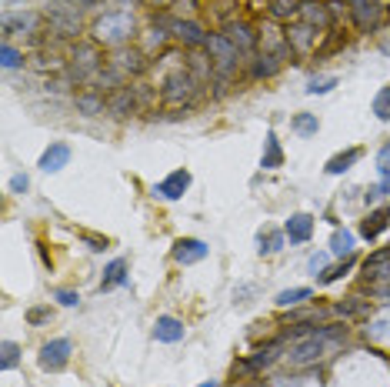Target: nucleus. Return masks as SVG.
<instances>
[{
    "label": "nucleus",
    "mask_w": 390,
    "mask_h": 387,
    "mask_svg": "<svg viewBox=\"0 0 390 387\" xmlns=\"http://www.w3.org/2000/svg\"><path fill=\"white\" fill-rule=\"evenodd\" d=\"M137 94H134V87H120V91H113L111 97H107V114L111 117H130L134 110H137Z\"/></svg>",
    "instance_id": "nucleus-16"
},
{
    "label": "nucleus",
    "mask_w": 390,
    "mask_h": 387,
    "mask_svg": "<svg viewBox=\"0 0 390 387\" xmlns=\"http://www.w3.org/2000/svg\"><path fill=\"white\" fill-rule=\"evenodd\" d=\"M337 4H344V0H337Z\"/></svg>",
    "instance_id": "nucleus-51"
},
{
    "label": "nucleus",
    "mask_w": 390,
    "mask_h": 387,
    "mask_svg": "<svg viewBox=\"0 0 390 387\" xmlns=\"http://www.w3.org/2000/svg\"><path fill=\"white\" fill-rule=\"evenodd\" d=\"M27 187H30V181H27V174H17V177L11 181V191H13V194H24Z\"/></svg>",
    "instance_id": "nucleus-44"
},
{
    "label": "nucleus",
    "mask_w": 390,
    "mask_h": 387,
    "mask_svg": "<svg viewBox=\"0 0 390 387\" xmlns=\"http://www.w3.org/2000/svg\"><path fill=\"white\" fill-rule=\"evenodd\" d=\"M184 334H187V327L177 321V317H157L153 321V337L161 341V344H177V341H184Z\"/></svg>",
    "instance_id": "nucleus-20"
},
{
    "label": "nucleus",
    "mask_w": 390,
    "mask_h": 387,
    "mask_svg": "<svg viewBox=\"0 0 390 387\" xmlns=\"http://www.w3.org/2000/svg\"><path fill=\"white\" fill-rule=\"evenodd\" d=\"M170 37H177L184 47H190V51H203L210 34H207L197 20H170Z\"/></svg>",
    "instance_id": "nucleus-10"
},
{
    "label": "nucleus",
    "mask_w": 390,
    "mask_h": 387,
    "mask_svg": "<svg viewBox=\"0 0 390 387\" xmlns=\"http://www.w3.org/2000/svg\"><path fill=\"white\" fill-rule=\"evenodd\" d=\"M374 117L377 120H390V87H380L374 97Z\"/></svg>",
    "instance_id": "nucleus-36"
},
{
    "label": "nucleus",
    "mask_w": 390,
    "mask_h": 387,
    "mask_svg": "<svg viewBox=\"0 0 390 387\" xmlns=\"http://www.w3.org/2000/svg\"><path fill=\"white\" fill-rule=\"evenodd\" d=\"M70 350H74V344L67 341V337H57V341H47L44 348H40V367L44 371H51V374H57V371H63L67 364H70Z\"/></svg>",
    "instance_id": "nucleus-8"
},
{
    "label": "nucleus",
    "mask_w": 390,
    "mask_h": 387,
    "mask_svg": "<svg viewBox=\"0 0 390 387\" xmlns=\"http://www.w3.org/2000/svg\"><path fill=\"white\" fill-rule=\"evenodd\" d=\"M280 350H284V334L274 337V341H267L264 348H257L253 350V357H251V371L257 374V371H264V367H270V364L280 357Z\"/></svg>",
    "instance_id": "nucleus-21"
},
{
    "label": "nucleus",
    "mask_w": 390,
    "mask_h": 387,
    "mask_svg": "<svg viewBox=\"0 0 390 387\" xmlns=\"http://www.w3.org/2000/svg\"><path fill=\"white\" fill-rule=\"evenodd\" d=\"M347 341V324H327V327H314L307 337H301L294 348H290V364L294 367H307V364H317L330 357L334 350Z\"/></svg>",
    "instance_id": "nucleus-1"
},
{
    "label": "nucleus",
    "mask_w": 390,
    "mask_h": 387,
    "mask_svg": "<svg viewBox=\"0 0 390 387\" xmlns=\"http://www.w3.org/2000/svg\"><path fill=\"white\" fill-rule=\"evenodd\" d=\"M284 164V151H280V141L274 130H267V141H264V157H260V167L264 170H277Z\"/></svg>",
    "instance_id": "nucleus-23"
},
{
    "label": "nucleus",
    "mask_w": 390,
    "mask_h": 387,
    "mask_svg": "<svg viewBox=\"0 0 390 387\" xmlns=\"http://www.w3.org/2000/svg\"><path fill=\"white\" fill-rule=\"evenodd\" d=\"M287 47L294 53H310L317 47V37H320V30L317 27H310V24H303V20H294V24H287Z\"/></svg>",
    "instance_id": "nucleus-11"
},
{
    "label": "nucleus",
    "mask_w": 390,
    "mask_h": 387,
    "mask_svg": "<svg viewBox=\"0 0 390 387\" xmlns=\"http://www.w3.org/2000/svg\"><path fill=\"white\" fill-rule=\"evenodd\" d=\"M234 387H237V384H234Z\"/></svg>",
    "instance_id": "nucleus-52"
},
{
    "label": "nucleus",
    "mask_w": 390,
    "mask_h": 387,
    "mask_svg": "<svg viewBox=\"0 0 390 387\" xmlns=\"http://www.w3.org/2000/svg\"><path fill=\"white\" fill-rule=\"evenodd\" d=\"M30 67H34V70H40V74H47V70H61V67H63V61L57 57V53L37 51L34 57H30Z\"/></svg>",
    "instance_id": "nucleus-31"
},
{
    "label": "nucleus",
    "mask_w": 390,
    "mask_h": 387,
    "mask_svg": "<svg viewBox=\"0 0 390 387\" xmlns=\"http://www.w3.org/2000/svg\"><path fill=\"white\" fill-rule=\"evenodd\" d=\"M357 160H360V147H351V151H344V154L330 157L327 167H324V170H327L330 177H337V174H344V170H351Z\"/></svg>",
    "instance_id": "nucleus-26"
},
{
    "label": "nucleus",
    "mask_w": 390,
    "mask_h": 387,
    "mask_svg": "<svg viewBox=\"0 0 390 387\" xmlns=\"http://www.w3.org/2000/svg\"><path fill=\"white\" fill-rule=\"evenodd\" d=\"M351 17H353V24H357V30L370 34V30L380 24L384 7H380L377 0H351Z\"/></svg>",
    "instance_id": "nucleus-12"
},
{
    "label": "nucleus",
    "mask_w": 390,
    "mask_h": 387,
    "mask_svg": "<svg viewBox=\"0 0 390 387\" xmlns=\"http://www.w3.org/2000/svg\"><path fill=\"white\" fill-rule=\"evenodd\" d=\"M20 364V348L13 344V341H4V361H0V367L4 371H13Z\"/></svg>",
    "instance_id": "nucleus-38"
},
{
    "label": "nucleus",
    "mask_w": 390,
    "mask_h": 387,
    "mask_svg": "<svg viewBox=\"0 0 390 387\" xmlns=\"http://www.w3.org/2000/svg\"><path fill=\"white\" fill-rule=\"evenodd\" d=\"M201 387H217V381H203V384Z\"/></svg>",
    "instance_id": "nucleus-48"
},
{
    "label": "nucleus",
    "mask_w": 390,
    "mask_h": 387,
    "mask_svg": "<svg viewBox=\"0 0 390 387\" xmlns=\"http://www.w3.org/2000/svg\"><path fill=\"white\" fill-rule=\"evenodd\" d=\"M107 64H111L113 70H120L124 77H137V74L147 70V53L140 51V47H117Z\"/></svg>",
    "instance_id": "nucleus-9"
},
{
    "label": "nucleus",
    "mask_w": 390,
    "mask_h": 387,
    "mask_svg": "<svg viewBox=\"0 0 390 387\" xmlns=\"http://www.w3.org/2000/svg\"><path fill=\"white\" fill-rule=\"evenodd\" d=\"M324 267H327V254H314L310 258V274H320Z\"/></svg>",
    "instance_id": "nucleus-45"
},
{
    "label": "nucleus",
    "mask_w": 390,
    "mask_h": 387,
    "mask_svg": "<svg viewBox=\"0 0 390 387\" xmlns=\"http://www.w3.org/2000/svg\"><path fill=\"white\" fill-rule=\"evenodd\" d=\"M127 4H137V0H127Z\"/></svg>",
    "instance_id": "nucleus-50"
},
{
    "label": "nucleus",
    "mask_w": 390,
    "mask_h": 387,
    "mask_svg": "<svg viewBox=\"0 0 390 387\" xmlns=\"http://www.w3.org/2000/svg\"><path fill=\"white\" fill-rule=\"evenodd\" d=\"M24 64H27L24 51H17L11 40H4V67H7V70H17V67H24Z\"/></svg>",
    "instance_id": "nucleus-35"
},
{
    "label": "nucleus",
    "mask_w": 390,
    "mask_h": 387,
    "mask_svg": "<svg viewBox=\"0 0 390 387\" xmlns=\"http://www.w3.org/2000/svg\"><path fill=\"white\" fill-rule=\"evenodd\" d=\"M167 37H170V27H153V30H147V37H144V44H140V51L147 53V57H153V53L164 51Z\"/></svg>",
    "instance_id": "nucleus-27"
},
{
    "label": "nucleus",
    "mask_w": 390,
    "mask_h": 387,
    "mask_svg": "<svg viewBox=\"0 0 390 387\" xmlns=\"http://www.w3.org/2000/svg\"><path fill=\"white\" fill-rule=\"evenodd\" d=\"M90 250H107V241H101V237H87Z\"/></svg>",
    "instance_id": "nucleus-46"
},
{
    "label": "nucleus",
    "mask_w": 390,
    "mask_h": 387,
    "mask_svg": "<svg viewBox=\"0 0 390 387\" xmlns=\"http://www.w3.org/2000/svg\"><path fill=\"white\" fill-rule=\"evenodd\" d=\"M353 264H357V258H353V254H347V260H344V264H337V267H334V271H327V274H320V284H334V281H340V277L351 271Z\"/></svg>",
    "instance_id": "nucleus-37"
},
{
    "label": "nucleus",
    "mask_w": 390,
    "mask_h": 387,
    "mask_svg": "<svg viewBox=\"0 0 390 387\" xmlns=\"http://www.w3.org/2000/svg\"><path fill=\"white\" fill-rule=\"evenodd\" d=\"M367 281H390V247H380L364 260Z\"/></svg>",
    "instance_id": "nucleus-18"
},
{
    "label": "nucleus",
    "mask_w": 390,
    "mask_h": 387,
    "mask_svg": "<svg viewBox=\"0 0 390 387\" xmlns=\"http://www.w3.org/2000/svg\"><path fill=\"white\" fill-rule=\"evenodd\" d=\"M54 297L61 300L63 307H77V300H80V297H77L74 291H57V294H54Z\"/></svg>",
    "instance_id": "nucleus-43"
},
{
    "label": "nucleus",
    "mask_w": 390,
    "mask_h": 387,
    "mask_svg": "<svg viewBox=\"0 0 390 387\" xmlns=\"http://www.w3.org/2000/svg\"><path fill=\"white\" fill-rule=\"evenodd\" d=\"M267 13H270V20H294L301 13V4L297 0H270Z\"/></svg>",
    "instance_id": "nucleus-28"
},
{
    "label": "nucleus",
    "mask_w": 390,
    "mask_h": 387,
    "mask_svg": "<svg viewBox=\"0 0 390 387\" xmlns=\"http://www.w3.org/2000/svg\"><path fill=\"white\" fill-rule=\"evenodd\" d=\"M337 87V77H314L307 84V94H327Z\"/></svg>",
    "instance_id": "nucleus-39"
},
{
    "label": "nucleus",
    "mask_w": 390,
    "mask_h": 387,
    "mask_svg": "<svg viewBox=\"0 0 390 387\" xmlns=\"http://www.w3.org/2000/svg\"><path fill=\"white\" fill-rule=\"evenodd\" d=\"M297 20L317 27V30H327V27L334 24V13H330V4H324V0H301Z\"/></svg>",
    "instance_id": "nucleus-14"
},
{
    "label": "nucleus",
    "mask_w": 390,
    "mask_h": 387,
    "mask_svg": "<svg viewBox=\"0 0 390 387\" xmlns=\"http://www.w3.org/2000/svg\"><path fill=\"white\" fill-rule=\"evenodd\" d=\"M74 107H77V114H84V117H101L107 114V97H103L101 91H80L74 97Z\"/></svg>",
    "instance_id": "nucleus-17"
},
{
    "label": "nucleus",
    "mask_w": 390,
    "mask_h": 387,
    "mask_svg": "<svg viewBox=\"0 0 390 387\" xmlns=\"http://www.w3.org/2000/svg\"><path fill=\"white\" fill-rule=\"evenodd\" d=\"M377 294H380V297H384V300H387V304H390V287H380Z\"/></svg>",
    "instance_id": "nucleus-47"
},
{
    "label": "nucleus",
    "mask_w": 390,
    "mask_h": 387,
    "mask_svg": "<svg viewBox=\"0 0 390 387\" xmlns=\"http://www.w3.org/2000/svg\"><path fill=\"white\" fill-rule=\"evenodd\" d=\"M260 254H277L280 247H284V241H287V234L274 231V227H267V231H260Z\"/></svg>",
    "instance_id": "nucleus-30"
},
{
    "label": "nucleus",
    "mask_w": 390,
    "mask_h": 387,
    "mask_svg": "<svg viewBox=\"0 0 390 387\" xmlns=\"http://www.w3.org/2000/svg\"><path fill=\"white\" fill-rule=\"evenodd\" d=\"M377 170H380V177L390 184V144L377 154Z\"/></svg>",
    "instance_id": "nucleus-41"
},
{
    "label": "nucleus",
    "mask_w": 390,
    "mask_h": 387,
    "mask_svg": "<svg viewBox=\"0 0 390 387\" xmlns=\"http://www.w3.org/2000/svg\"><path fill=\"white\" fill-rule=\"evenodd\" d=\"M303 300H310V287H290V291H280L277 294L280 307H297Z\"/></svg>",
    "instance_id": "nucleus-32"
},
{
    "label": "nucleus",
    "mask_w": 390,
    "mask_h": 387,
    "mask_svg": "<svg viewBox=\"0 0 390 387\" xmlns=\"http://www.w3.org/2000/svg\"><path fill=\"white\" fill-rule=\"evenodd\" d=\"M134 37V17L130 11H107L94 20V40L103 47H127V40Z\"/></svg>",
    "instance_id": "nucleus-3"
},
{
    "label": "nucleus",
    "mask_w": 390,
    "mask_h": 387,
    "mask_svg": "<svg viewBox=\"0 0 390 387\" xmlns=\"http://www.w3.org/2000/svg\"><path fill=\"white\" fill-rule=\"evenodd\" d=\"M280 67H284V57H274V53H260L251 61V77H274Z\"/></svg>",
    "instance_id": "nucleus-24"
},
{
    "label": "nucleus",
    "mask_w": 390,
    "mask_h": 387,
    "mask_svg": "<svg viewBox=\"0 0 390 387\" xmlns=\"http://www.w3.org/2000/svg\"><path fill=\"white\" fill-rule=\"evenodd\" d=\"M290 244H303V241H310V234H314V217L310 214H294L287 220V227H284Z\"/></svg>",
    "instance_id": "nucleus-22"
},
{
    "label": "nucleus",
    "mask_w": 390,
    "mask_h": 387,
    "mask_svg": "<svg viewBox=\"0 0 390 387\" xmlns=\"http://www.w3.org/2000/svg\"><path fill=\"white\" fill-rule=\"evenodd\" d=\"M47 27H51V34L63 40H74L80 34V13L77 7H70V0H57L51 4V11H47Z\"/></svg>",
    "instance_id": "nucleus-5"
},
{
    "label": "nucleus",
    "mask_w": 390,
    "mask_h": 387,
    "mask_svg": "<svg viewBox=\"0 0 390 387\" xmlns=\"http://www.w3.org/2000/svg\"><path fill=\"white\" fill-rule=\"evenodd\" d=\"M127 284V260L117 258L107 264V271H103V281H101V291H111V287H120Z\"/></svg>",
    "instance_id": "nucleus-25"
},
{
    "label": "nucleus",
    "mask_w": 390,
    "mask_h": 387,
    "mask_svg": "<svg viewBox=\"0 0 390 387\" xmlns=\"http://www.w3.org/2000/svg\"><path fill=\"white\" fill-rule=\"evenodd\" d=\"M384 227H390V214H387V210H374V214H370V217L360 224V234H364L367 241H374V237H377Z\"/></svg>",
    "instance_id": "nucleus-29"
},
{
    "label": "nucleus",
    "mask_w": 390,
    "mask_h": 387,
    "mask_svg": "<svg viewBox=\"0 0 390 387\" xmlns=\"http://www.w3.org/2000/svg\"><path fill=\"white\" fill-rule=\"evenodd\" d=\"M40 27H44V13L37 11H7L4 13V40L11 37H30V34H40Z\"/></svg>",
    "instance_id": "nucleus-6"
},
{
    "label": "nucleus",
    "mask_w": 390,
    "mask_h": 387,
    "mask_svg": "<svg viewBox=\"0 0 390 387\" xmlns=\"http://www.w3.org/2000/svg\"><path fill=\"white\" fill-rule=\"evenodd\" d=\"M151 4H161V7H167V4H170V0H151Z\"/></svg>",
    "instance_id": "nucleus-49"
},
{
    "label": "nucleus",
    "mask_w": 390,
    "mask_h": 387,
    "mask_svg": "<svg viewBox=\"0 0 390 387\" xmlns=\"http://www.w3.org/2000/svg\"><path fill=\"white\" fill-rule=\"evenodd\" d=\"M187 187H190V170H174V174H167L161 184H153L151 194L157 201H180Z\"/></svg>",
    "instance_id": "nucleus-13"
},
{
    "label": "nucleus",
    "mask_w": 390,
    "mask_h": 387,
    "mask_svg": "<svg viewBox=\"0 0 390 387\" xmlns=\"http://www.w3.org/2000/svg\"><path fill=\"white\" fill-rule=\"evenodd\" d=\"M290 124H294V130H297L301 137H314L317 130H320V120H317V114H297L294 120H290Z\"/></svg>",
    "instance_id": "nucleus-34"
},
{
    "label": "nucleus",
    "mask_w": 390,
    "mask_h": 387,
    "mask_svg": "<svg viewBox=\"0 0 390 387\" xmlns=\"http://www.w3.org/2000/svg\"><path fill=\"white\" fill-rule=\"evenodd\" d=\"M101 67L103 53L97 40H77L70 53H67V77H70V84H90Z\"/></svg>",
    "instance_id": "nucleus-2"
},
{
    "label": "nucleus",
    "mask_w": 390,
    "mask_h": 387,
    "mask_svg": "<svg viewBox=\"0 0 390 387\" xmlns=\"http://www.w3.org/2000/svg\"><path fill=\"white\" fill-rule=\"evenodd\" d=\"M201 80L190 74L187 67H180V70H174L170 77H164V84H161V101L164 103H174V107H190V101L201 94Z\"/></svg>",
    "instance_id": "nucleus-4"
},
{
    "label": "nucleus",
    "mask_w": 390,
    "mask_h": 387,
    "mask_svg": "<svg viewBox=\"0 0 390 387\" xmlns=\"http://www.w3.org/2000/svg\"><path fill=\"white\" fill-rule=\"evenodd\" d=\"M203 258H207V244L197 241V237H180V241L174 244V260H177V264H184V267L201 264Z\"/></svg>",
    "instance_id": "nucleus-15"
},
{
    "label": "nucleus",
    "mask_w": 390,
    "mask_h": 387,
    "mask_svg": "<svg viewBox=\"0 0 390 387\" xmlns=\"http://www.w3.org/2000/svg\"><path fill=\"white\" fill-rule=\"evenodd\" d=\"M67 160H70V147L63 141H54L44 154H40V170H47V174H57L61 167H67Z\"/></svg>",
    "instance_id": "nucleus-19"
},
{
    "label": "nucleus",
    "mask_w": 390,
    "mask_h": 387,
    "mask_svg": "<svg viewBox=\"0 0 390 387\" xmlns=\"http://www.w3.org/2000/svg\"><path fill=\"white\" fill-rule=\"evenodd\" d=\"M340 314H347V317H357V314H364L367 304H357V297H351V300H344V304H337Z\"/></svg>",
    "instance_id": "nucleus-40"
},
{
    "label": "nucleus",
    "mask_w": 390,
    "mask_h": 387,
    "mask_svg": "<svg viewBox=\"0 0 390 387\" xmlns=\"http://www.w3.org/2000/svg\"><path fill=\"white\" fill-rule=\"evenodd\" d=\"M27 321H30V324L51 321V307H30V310H27Z\"/></svg>",
    "instance_id": "nucleus-42"
},
{
    "label": "nucleus",
    "mask_w": 390,
    "mask_h": 387,
    "mask_svg": "<svg viewBox=\"0 0 390 387\" xmlns=\"http://www.w3.org/2000/svg\"><path fill=\"white\" fill-rule=\"evenodd\" d=\"M330 254H337V258L353 254V234L351 231H334V237H330Z\"/></svg>",
    "instance_id": "nucleus-33"
},
{
    "label": "nucleus",
    "mask_w": 390,
    "mask_h": 387,
    "mask_svg": "<svg viewBox=\"0 0 390 387\" xmlns=\"http://www.w3.org/2000/svg\"><path fill=\"white\" fill-rule=\"evenodd\" d=\"M220 34H224L234 47H237L240 57H247V53L257 51V30H253L247 20H237V17H230V20H224V27H220Z\"/></svg>",
    "instance_id": "nucleus-7"
}]
</instances>
